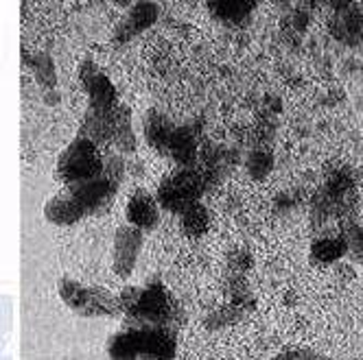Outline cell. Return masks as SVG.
Returning a JSON list of instances; mask_svg holds the SVG:
<instances>
[{
	"mask_svg": "<svg viewBox=\"0 0 363 360\" xmlns=\"http://www.w3.org/2000/svg\"><path fill=\"white\" fill-rule=\"evenodd\" d=\"M143 247V229L134 225H123L114 236V271L118 277H129L136 267Z\"/></svg>",
	"mask_w": 363,
	"mask_h": 360,
	"instance_id": "cell-7",
	"label": "cell"
},
{
	"mask_svg": "<svg viewBox=\"0 0 363 360\" xmlns=\"http://www.w3.org/2000/svg\"><path fill=\"white\" fill-rule=\"evenodd\" d=\"M125 321L147 325H171L173 303L162 281L155 277L145 286H127L118 295Z\"/></svg>",
	"mask_w": 363,
	"mask_h": 360,
	"instance_id": "cell-2",
	"label": "cell"
},
{
	"mask_svg": "<svg viewBox=\"0 0 363 360\" xmlns=\"http://www.w3.org/2000/svg\"><path fill=\"white\" fill-rule=\"evenodd\" d=\"M254 265V258H252V253L243 247H237V249H232L228 253V267L232 273H245L247 269H252Z\"/></svg>",
	"mask_w": 363,
	"mask_h": 360,
	"instance_id": "cell-25",
	"label": "cell"
},
{
	"mask_svg": "<svg viewBox=\"0 0 363 360\" xmlns=\"http://www.w3.org/2000/svg\"><path fill=\"white\" fill-rule=\"evenodd\" d=\"M108 354L112 358H173L175 334L169 325H147L123 321V330L110 339Z\"/></svg>",
	"mask_w": 363,
	"mask_h": 360,
	"instance_id": "cell-1",
	"label": "cell"
},
{
	"mask_svg": "<svg viewBox=\"0 0 363 360\" xmlns=\"http://www.w3.org/2000/svg\"><path fill=\"white\" fill-rule=\"evenodd\" d=\"M106 166V158H101L99 146L90 142L88 138L77 136L57 160V175L62 182L74 184V182H86V179H94L103 173Z\"/></svg>",
	"mask_w": 363,
	"mask_h": 360,
	"instance_id": "cell-4",
	"label": "cell"
},
{
	"mask_svg": "<svg viewBox=\"0 0 363 360\" xmlns=\"http://www.w3.org/2000/svg\"><path fill=\"white\" fill-rule=\"evenodd\" d=\"M203 194H206L203 168L197 162L193 166H177L171 175H167L162 179V184L158 186L155 199H158L162 210L171 214H182Z\"/></svg>",
	"mask_w": 363,
	"mask_h": 360,
	"instance_id": "cell-3",
	"label": "cell"
},
{
	"mask_svg": "<svg viewBox=\"0 0 363 360\" xmlns=\"http://www.w3.org/2000/svg\"><path fill=\"white\" fill-rule=\"evenodd\" d=\"M243 166L247 170V175L254 179V182H263V179L274 170V156L267 146H254L245 160H243Z\"/></svg>",
	"mask_w": 363,
	"mask_h": 360,
	"instance_id": "cell-20",
	"label": "cell"
},
{
	"mask_svg": "<svg viewBox=\"0 0 363 360\" xmlns=\"http://www.w3.org/2000/svg\"><path fill=\"white\" fill-rule=\"evenodd\" d=\"M114 144L121 156H129L136 153V134L132 127V112L127 105L118 103L116 108V127H114Z\"/></svg>",
	"mask_w": 363,
	"mask_h": 360,
	"instance_id": "cell-17",
	"label": "cell"
},
{
	"mask_svg": "<svg viewBox=\"0 0 363 360\" xmlns=\"http://www.w3.org/2000/svg\"><path fill=\"white\" fill-rule=\"evenodd\" d=\"M118 108V105H116ZM116 108L114 110H92L88 108L84 114L79 138H88L96 146L114 142V127H116Z\"/></svg>",
	"mask_w": 363,
	"mask_h": 360,
	"instance_id": "cell-10",
	"label": "cell"
},
{
	"mask_svg": "<svg viewBox=\"0 0 363 360\" xmlns=\"http://www.w3.org/2000/svg\"><path fill=\"white\" fill-rule=\"evenodd\" d=\"M167 158L177 166H193L199 160V129L193 124L175 127V132L167 144Z\"/></svg>",
	"mask_w": 363,
	"mask_h": 360,
	"instance_id": "cell-9",
	"label": "cell"
},
{
	"mask_svg": "<svg viewBox=\"0 0 363 360\" xmlns=\"http://www.w3.org/2000/svg\"><path fill=\"white\" fill-rule=\"evenodd\" d=\"M208 223H211V214H208V208L197 201L193 203L186 212L179 214V225H182V231L189 236V238H201L206 234V229H208Z\"/></svg>",
	"mask_w": 363,
	"mask_h": 360,
	"instance_id": "cell-19",
	"label": "cell"
},
{
	"mask_svg": "<svg viewBox=\"0 0 363 360\" xmlns=\"http://www.w3.org/2000/svg\"><path fill=\"white\" fill-rule=\"evenodd\" d=\"M125 216L129 225H134L143 231L153 229L160 221V203L147 190H136L127 201Z\"/></svg>",
	"mask_w": 363,
	"mask_h": 360,
	"instance_id": "cell-11",
	"label": "cell"
},
{
	"mask_svg": "<svg viewBox=\"0 0 363 360\" xmlns=\"http://www.w3.org/2000/svg\"><path fill=\"white\" fill-rule=\"evenodd\" d=\"M333 35L340 42H346V44L361 42V37H363V16L357 9L346 5L333 20Z\"/></svg>",
	"mask_w": 363,
	"mask_h": 360,
	"instance_id": "cell-15",
	"label": "cell"
},
{
	"mask_svg": "<svg viewBox=\"0 0 363 360\" xmlns=\"http://www.w3.org/2000/svg\"><path fill=\"white\" fill-rule=\"evenodd\" d=\"M158 5L153 3H136L132 5V9H129L125 13V18L118 22V27L114 31V42L116 44H127L132 42L136 35H140L143 31H147L151 24L158 20Z\"/></svg>",
	"mask_w": 363,
	"mask_h": 360,
	"instance_id": "cell-8",
	"label": "cell"
},
{
	"mask_svg": "<svg viewBox=\"0 0 363 360\" xmlns=\"http://www.w3.org/2000/svg\"><path fill=\"white\" fill-rule=\"evenodd\" d=\"M79 81L88 92V108L92 110H114L118 105V94L114 83L103 74L94 62L86 59L79 68Z\"/></svg>",
	"mask_w": 363,
	"mask_h": 360,
	"instance_id": "cell-6",
	"label": "cell"
},
{
	"mask_svg": "<svg viewBox=\"0 0 363 360\" xmlns=\"http://www.w3.org/2000/svg\"><path fill=\"white\" fill-rule=\"evenodd\" d=\"M344 238H346V245H348V253L352 260L357 262H363V227L354 225V223H348L346 229H344Z\"/></svg>",
	"mask_w": 363,
	"mask_h": 360,
	"instance_id": "cell-24",
	"label": "cell"
},
{
	"mask_svg": "<svg viewBox=\"0 0 363 360\" xmlns=\"http://www.w3.org/2000/svg\"><path fill=\"white\" fill-rule=\"evenodd\" d=\"M29 66H31V72L35 76L38 86L42 90H46V92L48 90L53 92V88L57 83V72H55V64H53V59H50V55L38 53V55H33V59L29 62Z\"/></svg>",
	"mask_w": 363,
	"mask_h": 360,
	"instance_id": "cell-21",
	"label": "cell"
},
{
	"mask_svg": "<svg viewBox=\"0 0 363 360\" xmlns=\"http://www.w3.org/2000/svg\"><path fill=\"white\" fill-rule=\"evenodd\" d=\"M175 132V124L171 122V118L158 110H149L143 118V134H145V140L147 144L155 151L160 153V156H167V144L171 140Z\"/></svg>",
	"mask_w": 363,
	"mask_h": 360,
	"instance_id": "cell-12",
	"label": "cell"
},
{
	"mask_svg": "<svg viewBox=\"0 0 363 360\" xmlns=\"http://www.w3.org/2000/svg\"><path fill=\"white\" fill-rule=\"evenodd\" d=\"M44 216L48 223L55 225H72L77 221H82L86 216L84 208L72 199V194L66 190L53 199H48V203L44 205Z\"/></svg>",
	"mask_w": 363,
	"mask_h": 360,
	"instance_id": "cell-13",
	"label": "cell"
},
{
	"mask_svg": "<svg viewBox=\"0 0 363 360\" xmlns=\"http://www.w3.org/2000/svg\"><path fill=\"white\" fill-rule=\"evenodd\" d=\"M66 190L72 194V199L84 208L86 216L88 214H103L106 212L116 192H118V184H114L108 175H99L94 179H86V182H74L68 184Z\"/></svg>",
	"mask_w": 363,
	"mask_h": 360,
	"instance_id": "cell-5",
	"label": "cell"
},
{
	"mask_svg": "<svg viewBox=\"0 0 363 360\" xmlns=\"http://www.w3.org/2000/svg\"><path fill=\"white\" fill-rule=\"evenodd\" d=\"M206 7L217 22L241 27L243 22H247L254 3L252 0H211V3H206Z\"/></svg>",
	"mask_w": 363,
	"mask_h": 360,
	"instance_id": "cell-14",
	"label": "cell"
},
{
	"mask_svg": "<svg viewBox=\"0 0 363 360\" xmlns=\"http://www.w3.org/2000/svg\"><path fill=\"white\" fill-rule=\"evenodd\" d=\"M243 313H245V308H241V306H235V303H223V306H219L217 310H213L208 317H206V327L208 330H219V327H223V325H230V323H237L241 317H243Z\"/></svg>",
	"mask_w": 363,
	"mask_h": 360,
	"instance_id": "cell-23",
	"label": "cell"
},
{
	"mask_svg": "<svg viewBox=\"0 0 363 360\" xmlns=\"http://www.w3.org/2000/svg\"><path fill=\"white\" fill-rule=\"evenodd\" d=\"M308 11L306 9H294L291 11V16H289V20H287V24L294 29V31H304L306 29V24H308Z\"/></svg>",
	"mask_w": 363,
	"mask_h": 360,
	"instance_id": "cell-26",
	"label": "cell"
},
{
	"mask_svg": "<svg viewBox=\"0 0 363 360\" xmlns=\"http://www.w3.org/2000/svg\"><path fill=\"white\" fill-rule=\"evenodd\" d=\"M127 166L132 168V175H134V177H140L143 170H145V164H143L140 160H136V162H132V164H127Z\"/></svg>",
	"mask_w": 363,
	"mask_h": 360,
	"instance_id": "cell-27",
	"label": "cell"
},
{
	"mask_svg": "<svg viewBox=\"0 0 363 360\" xmlns=\"http://www.w3.org/2000/svg\"><path fill=\"white\" fill-rule=\"evenodd\" d=\"M348 253V245L344 234L342 236H322L311 247V255L320 265H333Z\"/></svg>",
	"mask_w": 363,
	"mask_h": 360,
	"instance_id": "cell-18",
	"label": "cell"
},
{
	"mask_svg": "<svg viewBox=\"0 0 363 360\" xmlns=\"http://www.w3.org/2000/svg\"><path fill=\"white\" fill-rule=\"evenodd\" d=\"M118 315H123L118 297L96 286L88 289V303L84 308L82 317H118Z\"/></svg>",
	"mask_w": 363,
	"mask_h": 360,
	"instance_id": "cell-16",
	"label": "cell"
},
{
	"mask_svg": "<svg viewBox=\"0 0 363 360\" xmlns=\"http://www.w3.org/2000/svg\"><path fill=\"white\" fill-rule=\"evenodd\" d=\"M57 291H60L62 301H64L68 308H72V310H74L77 315H82V313H84V308H86V303H88V289H86V286H82L79 281H72V279H62V281H60V286H57Z\"/></svg>",
	"mask_w": 363,
	"mask_h": 360,
	"instance_id": "cell-22",
	"label": "cell"
}]
</instances>
